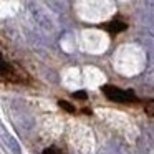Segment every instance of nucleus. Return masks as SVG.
<instances>
[{
    "label": "nucleus",
    "instance_id": "1",
    "mask_svg": "<svg viewBox=\"0 0 154 154\" xmlns=\"http://www.w3.org/2000/svg\"><path fill=\"white\" fill-rule=\"evenodd\" d=\"M28 12H30L33 22L37 23V27L40 30H43L45 33H53L57 30V23H55L53 17L50 15V12L45 7H42L38 2H28Z\"/></svg>",
    "mask_w": 154,
    "mask_h": 154
},
{
    "label": "nucleus",
    "instance_id": "2",
    "mask_svg": "<svg viewBox=\"0 0 154 154\" xmlns=\"http://www.w3.org/2000/svg\"><path fill=\"white\" fill-rule=\"evenodd\" d=\"M14 121L20 129L23 131H30L33 128V118L30 116L23 104H14Z\"/></svg>",
    "mask_w": 154,
    "mask_h": 154
},
{
    "label": "nucleus",
    "instance_id": "3",
    "mask_svg": "<svg viewBox=\"0 0 154 154\" xmlns=\"http://www.w3.org/2000/svg\"><path fill=\"white\" fill-rule=\"evenodd\" d=\"M103 93L106 94L108 100L111 101H116V103H129V101H134L136 96L131 90H121V88L116 86H104L103 88Z\"/></svg>",
    "mask_w": 154,
    "mask_h": 154
},
{
    "label": "nucleus",
    "instance_id": "4",
    "mask_svg": "<svg viewBox=\"0 0 154 154\" xmlns=\"http://www.w3.org/2000/svg\"><path fill=\"white\" fill-rule=\"evenodd\" d=\"M0 139H2V143L8 147V151H10L12 154H22V147H20V144H18V141L15 139L4 126H0Z\"/></svg>",
    "mask_w": 154,
    "mask_h": 154
},
{
    "label": "nucleus",
    "instance_id": "5",
    "mask_svg": "<svg viewBox=\"0 0 154 154\" xmlns=\"http://www.w3.org/2000/svg\"><path fill=\"white\" fill-rule=\"evenodd\" d=\"M139 149H143L144 152H151L154 149V129H146L143 133V136L139 137Z\"/></svg>",
    "mask_w": 154,
    "mask_h": 154
},
{
    "label": "nucleus",
    "instance_id": "6",
    "mask_svg": "<svg viewBox=\"0 0 154 154\" xmlns=\"http://www.w3.org/2000/svg\"><path fill=\"white\" fill-rule=\"evenodd\" d=\"M144 47L147 51V65H149L151 70H154V40L144 42Z\"/></svg>",
    "mask_w": 154,
    "mask_h": 154
},
{
    "label": "nucleus",
    "instance_id": "7",
    "mask_svg": "<svg viewBox=\"0 0 154 154\" xmlns=\"http://www.w3.org/2000/svg\"><path fill=\"white\" fill-rule=\"evenodd\" d=\"M10 73V66H8V63L4 60V57L0 55V75H8Z\"/></svg>",
    "mask_w": 154,
    "mask_h": 154
},
{
    "label": "nucleus",
    "instance_id": "8",
    "mask_svg": "<svg viewBox=\"0 0 154 154\" xmlns=\"http://www.w3.org/2000/svg\"><path fill=\"white\" fill-rule=\"evenodd\" d=\"M108 28H109V32H121L126 28V25L124 23H118V22H111L109 25H108Z\"/></svg>",
    "mask_w": 154,
    "mask_h": 154
},
{
    "label": "nucleus",
    "instance_id": "9",
    "mask_svg": "<svg viewBox=\"0 0 154 154\" xmlns=\"http://www.w3.org/2000/svg\"><path fill=\"white\" fill-rule=\"evenodd\" d=\"M58 104H60V106L63 108V109H66L68 113H75V106H71V104L68 103V101H65V100H60V101H58Z\"/></svg>",
    "mask_w": 154,
    "mask_h": 154
},
{
    "label": "nucleus",
    "instance_id": "10",
    "mask_svg": "<svg viewBox=\"0 0 154 154\" xmlns=\"http://www.w3.org/2000/svg\"><path fill=\"white\" fill-rule=\"evenodd\" d=\"M144 111H146L149 116H154V101H147L146 106H144Z\"/></svg>",
    "mask_w": 154,
    "mask_h": 154
},
{
    "label": "nucleus",
    "instance_id": "11",
    "mask_svg": "<svg viewBox=\"0 0 154 154\" xmlns=\"http://www.w3.org/2000/svg\"><path fill=\"white\" fill-rule=\"evenodd\" d=\"M144 7H146L147 12L154 14V0H144Z\"/></svg>",
    "mask_w": 154,
    "mask_h": 154
},
{
    "label": "nucleus",
    "instance_id": "12",
    "mask_svg": "<svg viewBox=\"0 0 154 154\" xmlns=\"http://www.w3.org/2000/svg\"><path fill=\"white\" fill-rule=\"evenodd\" d=\"M42 154H60V151H58L57 147H48V149H45Z\"/></svg>",
    "mask_w": 154,
    "mask_h": 154
},
{
    "label": "nucleus",
    "instance_id": "13",
    "mask_svg": "<svg viewBox=\"0 0 154 154\" xmlns=\"http://www.w3.org/2000/svg\"><path fill=\"white\" fill-rule=\"evenodd\" d=\"M73 96H75V98H81V100H85V98H86V93H85V91H76Z\"/></svg>",
    "mask_w": 154,
    "mask_h": 154
}]
</instances>
